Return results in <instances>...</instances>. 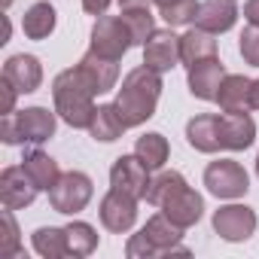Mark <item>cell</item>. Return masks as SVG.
<instances>
[{"mask_svg":"<svg viewBox=\"0 0 259 259\" xmlns=\"http://www.w3.org/2000/svg\"><path fill=\"white\" fill-rule=\"evenodd\" d=\"M67 229V253L73 259H82V256H92L98 250V232L95 226L82 223V220H73L64 226Z\"/></svg>","mask_w":259,"mask_h":259,"instance_id":"cell-27","label":"cell"},{"mask_svg":"<svg viewBox=\"0 0 259 259\" xmlns=\"http://www.w3.org/2000/svg\"><path fill=\"white\" fill-rule=\"evenodd\" d=\"M119 10H150L153 0H116Z\"/></svg>","mask_w":259,"mask_h":259,"instance_id":"cell-37","label":"cell"},{"mask_svg":"<svg viewBox=\"0 0 259 259\" xmlns=\"http://www.w3.org/2000/svg\"><path fill=\"white\" fill-rule=\"evenodd\" d=\"M180 186H186V177L180 174V171H162L159 177H153L150 180V189H147V201L153 204V207H162Z\"/></svg>","mask_w":259,"mask_h":259,"instance_id":"cell-29","label":"cell"},{"mask_svg":"<svg viewBox=\"0 0 259 259\" xmlns=\"http://www.w3.org/2000/svg\"><path fill=\"white\" fill-rule=\"evenodd\" d=\"M132 34H128L125 22L119 16H101L92 28V40H89V49L101 58H110V61H122V55L132 49Z\"/></svg>","mask_w":259,"mask_h":259,"instance_id":"cell-6","label":"cell"},{"mask_svg":"<svg viewBox=\"0 0 259 259\" xmlns=\"http://www.w3.org/2000/svg\"><path fill=\"white\" fill-rule=\"evenodd\" d=\"M135 156H138L150 171H162L165 162H168V156H171L168 138L159 135V132H150V135L138 138V144H135Z\"/></svg>","mask_w":259,"mask_h":259,"instance_id":"cell-25","label":"cell"},{"mask_svg":"<svg viewBox=\"0 0 259 259\" xmlns=\"http://www.w3.org/2000/svg\"><path fill=\"white\" fill-rule=\"evenodd\" d=\"M250 82L244 73H226L220 92H217V104L223 113H247L250 110Z\"/></svg>","mask_w":259,"mask_h":259,"instance_id":"cell-20","label":"cell"},{"mask_svg":"<svg viewBox=\"0 0 259 259\" xmlns=\"http://www.w3.org/2000/svg\"><path fill=\"white\" fill-rule=\"evenodd\" d=\"M22 168L28 171V177L34 180V186H37L40 192H49V189L58 183V177H61L58 162H55L49 153H43V150H28L25 159H22Z\"/></svg>","mask_w":259,"mask_h":259,"instance_id":"cell-21","label":"cell"},{"mask_svg":"<svg viewBox=\"0 0 259 259\" xmlns=\"http://www.w3.org/2000/svg\"><path fill=\"white\" fill-rule=\"evenodd\" d=\"M244 19L247 25H259V0H247L244 4Z\"/></svg>","mask_w":259,"mask_h":259,"instance_id":"cell-36","label":"cell"},{"mask_svg":"<svg viewBox=\"0 0 259 259\" xmlns=\"http://www.w3.org/2000/svg\"><path fill=\"white\" fill-rule=\"evenodd\" d=\"M13 116H16V125H19L22 144L40 147V144L52 141L55 125H58V113L55 110H49V107H28V110H19Z\"/></svg>","mask_w":259,"mask_h":259,"instance_id":"cell-11","label":"cell"},{"mask_svg":"<svg viewBox=\"0 0 259 259\" xmlns=\"http://www.w3.org/2000/svg\"><path fill=\"white\" fill-rule=\"evenodd\" d=\"M153 4H156L159 10H165V7H171V4H177V0H153Z\"/></svg>","mask_w":259,"mask_h":259,"instance_id":"cell-39","label":"cell"},{"mask_svg":"<svg viewBox=\"0 0 259 259\" xmlns=\"http://www.w3.org/2000/svg\"><path fill=\"white\" fill-rule=\"evenodd\" d=\"M10 4H13V0H4V10H7V7H10Z\"/></svg>","mask_w":259,"mask_h":259,"instance_id":"cell-41","label":"cell"},{"mask_svg":"<svg viewBox=\"0 0 259 259\" xmlns=\"http://www.w3.org/2000/svg\"><path fill=\"white\" fill-rule=\"evenodd\" d=\"M31 244H34V250L43 259H64V256H70L67 253V229H58V226H40L31 235Z\"/></svg>","mask_w":259,"mask_h":259,"instance_id":"cell-26","label":"cell"},{"mask_svg":"<svg viewBox=\"0 0 259 259\" xmlns=\"http://www.w3.org/2000/svg\"><path fill=\"white\" fill-rule=\"evenodd\" d=\"M159 13H162V19H165L168 28H180V25L195 22V16H198V0H177V4H171V7H165Z\"/></svg>","mask_w":259,"mask_h":259,"instance_id":"cell-31","label":"cell"},{"mask_svg":"<svg viewBox=\"0 0 259 259\" xmlns=\"http://www.w3.org/2000/svg\"><path fill=\"white\" fill-rule=\"evenodd\" d=\"M4 79H10L19 95H34L43 85V64L37 55H10L4 64Z\"/></svg>","mask_w":259,"mask_h":259,"instance_id":"cell-16","label":"cell"},{"mask_svg":"<svg viewBox=\"0 0 259 259\" xmlns=\"http://www.w3.org/2000/svg\"><path fill=\"white\" fill-rule=\"evenodd\" d=\"M110 186L113 189H122L135 198H147V189H150V168L132 153V156H119L110 168Z\"/></svg>","mask_w":259,"mask_h":259,"instance_id":"cell-9","label":"cell"},{"mask_svg":"<svg viewBox=\"0 0 259 259\" xmlns=\"http://www.w3.org/2000/svg\"><path fill=\"white\" fill-rule=\"evenodd\" d=\"M250 110H259V79L250 82Z\"/></svg>","mask_w":259,"mask_h":259,"instance_id":"cell-38","label":"cell"},{"mask_svg":"<svg viewBox=\"0 0 259 259\" xmlns=\"http://www.w3.org/2000/svg\"><path fill=\"white\" fill-rule=\"evenodd\" d=\"M58 25V13L52 4H46V0H37V4H31L22 16V31L28 40H46Z\"/></svg>","mask_w":259,"mask_h":259,"instance_id":"cell-22","label":"cell"},{"mask_svg":"<svg viewBox=\"0 0 259 259\" xmlns=\"http://www.w3.org/2000/svg\"><path fill=\"white\" fill-rule=\"evenodd\" d=\"M95 195V186H92V177L82 174V171H64L58 177V183L49 189V204L55 213H79L85 210V204L92 201Z\"/></svg>","mask_w":259,"mask_h":259,"instance_id":"cell-4","label":"cell"},{"mask_svg":"<svg viewBox=\"0 0 259 259\" xmlns=\"http://www.w3.org/2000/svg\"><path fill=\"white\" fill-rule=\"evenodd\" d=\"M138 201H141V198H135V195H128V192L110 186V192L101 198V207H98L101 226H104L107 232H113V235L132 232L135 223H138Z\"/></svg>","mask_w":259,"mask_h":259,"instance_id":"cell-7","label":"cell"},{"mask_svg":"<svg viewBox=\"0 0 259 259\" xmlns=\"http://www.w3.org/2000/svg\"><path fill=\"white\" fill-rule=\"evenodd\" d=\"M238 13L241 10H238L235 0H201L198 16H195V28L210 31V34H226L235 28Z\"/></svg>","mask_w":259,"mask_h":259,"instance_id":"cell-18","label":"cell"},{"mask_svg":"<svg viewBox=\"0 0 259 259\" xmlns=\"http://www.w3.org/2000/svg\"><path fill=\"white\" fill-rule=\"evenodd\" d=\"M217 128H220V150L229 153H241L256 141V122L250 113H220Z\"/></svg>","mask_w":259,"mask_h":259,"instance_id":"cell-13","label":"cell"},{"mask_svg":"<svg viewBox=\"0 0 259 259\" xmlns=\"http://www.w3.org/2000/svg\"><path fill=\"white\" fill-rule=\"evenodd\" d=\"M159 210H162L171 223H177L180 229H189V226H195V223L201 220V213H204V198L186 183V186H180Z\"/></svg>","mask_w":259,"mask_h":259,"instance_id":"cell-15","label":"cell"},{"mask_svg":"<svg viewBox=\"0 0 259 259\" xmlns=\"http://www.w3.org/2000/svg\"><path fill=\"white\" fill-rule=\"evenodd\" d=\"M213 232L229 244H241L256 232V210L247 204H223L213 210Z\"/></svg>","mask_w":259,"mask_h":259,"instance_id":"cell-8","label":"cell"},{"mask_svg":"<svg viewBox=\"0 0 259 259\" xmlns=\"http://www.w3.org/2000/svg\"><path fill=\"white\" fill-rule=\"evenodd\" d=\"M0 141H4L7 147H19L22 144V135H19V125H16L13 113H7L4 122H0Z\"/></svg>","mask_w":259,"mask_h":259,"instance_id":"cell-33","label":"cell"},{"mask_svg":"<svg viewBox=\"0 0 259 259\" xmlns=\"http://www.w3.org/2000/svg\"><path fill=\"white\" fill-rule=\"evenodd\" d=\"M183 232L177 223H171L165 213H153L147 226L128 238L125 256L128 259H159V256H189V247H183Z\"/></svg>","mask_w":259,"mask_h":259,"instance_id":"cell-3","label":"cell"},{"mask_svg":"<svg viewBox=\"0 0 259 259\" xmlns=\"http://www.w3.org/2000/svg\"><path fill=\"white\" fill-rule=\"evenodd\" d=\"M16 98H19V89L10 82V79H0V113H16Z\"/></svg>","mask_w":259,"mask_h":259,"instance_id":"cell-34","label":"cell"},{"mask_svg":"<svg viewBox=\"0 0 259 259\" xmlns=\"http://www.w3.org/2000/svg\"><path fill=\"white\" fill-rule=\"evenodd\" d=\"M76 70L85 76V82L92 85L95 95H107V92L116 89V79H119V61L101 58V55H95V52L89 49V52L79 58Z\"/></svg>","mask_w":259,"mask_h":259,"instance_id":"cell-17","label":"cell"},{"mask_svg":"<svg viewBox=\"0 0 259 259\" xmlns=\"http://www.w3.org/2000/svg\"><path fill=\"white\" fill-rule=\"evenodd\" d=\"M0 256H22V238H19V223L13 217L10 207H4V213H0Z\"/></svg>","mask_w":259,"mask_h":259,"instance_id":"cell-30","label":"cell"},{"mask_svg":"<svg viewBox=\"0 0 259 259\" xmlns=\"http://www.w3.org/2000/svg\"><path fill=\"white\" fill-rule=\"evenodd\" d=\"M113 4V0H82V10L89 13V16H95V19H101L104 13H107V7Z\"/></svg>","mask_w":259,"mask_h":259,"instance_id":"cell-35","label":"cell"},{"mask_svg":"<svg viewBox=\"0 0 259 259\" xmlns=\"http://www.w3.org/2000/svg\"><path fill=\"white\" fill-rule=\"evenodd\" d=\"M37 186L34 180L28 177V171L22 165H10L0 174V204L10 207V210H22V207H31L34 198H37Z\"/></svg>","mask_w":259,"mask_h":259,"instance_id":"cell-10","label":"cell"},{"mask_svg":"<svg viewBox=\"0 0 259 259\" xmlns=\"http://www.w3.org/2000/svg\"><path fill=\"white\" fill-rule=\"evenodd\" d=\"M95 92L92 85L85 82V76L73 67L61 70L55 79H52V101H55V113L61 122H67L70 128H85L89 132V125H92V116L98 110L95 104Z\"/></svg>","mask_w":259,"mask_h":259,"instance_id":"cell-2","label":"cell"},{"mask_svg":"<svg viewBox=\"0 0 259 259\" xmlns=\"http://www.w3.org/2000/svg\"><path fill=\"white\" fill-rule=\"evenodd\" d=\"M226 79V64L220 58H204L192 67H186V82L192 98L198 101H217V92Z\"/></svg>","mask_w":259,"mask_h":259,"instance_id":"cell-14","label":"cell"},{"mask_svg":"<svg viewBox=\"0 0 259 259\" xmlns=\"http://www.w3.org/2000/svg\"><path fill=\"white\" fill-rule=\"evenodd\" d=\"M119 19L125 22V28H128V34H132V43L135 46H144L153 37V31H156L153 10H122Z\"/></svg>","mask_w":259,"mask_h":259,"instance_id":"cell-28","label":"cell"},{"mask_svg":"<svg viewBox=\"0 0 259 259\" xmlns=\"http://www.w3.org/2000/svg\"><path fill=\"white\" fill-rule=\"evenodd\" d=\"M122 132H128V128H125L116 104H98V110L92 116V125H89V135L101 144H113V141L122 138Z\"/></svg>","mask_w":259,"mask_h":259,"instance_id":"cell-24","label":"cell"},{"mask_svg":"<svg viewBox=\"0 0 259 259\" xmlns=\"http://www.w3.org/2000/svg\"><path fill=\"white\" fill-rule=\"evenodd\" d=\"M220 113H198L186 122V141L195 153H220V128H217Z\"/></svg>","mask_w":259,"mask_h":259,"instance_id":"cell-19","label":"cell"},{"mask_svg":"<svg viewBox=\"0 0 259 259\" xmlns=\"http://www.w3.org/2000/svg\"><path fill=\"white\" fill-rule=\"evenodd\" d=\"M256 177H259V156H256Z\"/></svg>","mask_w":259,"mask_h":259,"instance_id":"cell-40","label":"cell"},{"mask_svg":"<svg viewBox=\"0 0 259 259\" xmlns=\"http://www.w3.org/2000/svg\"><path fill=\"white\" fill-rule=\"evenodd\" d=\"M144 64L159 73L174 70L180 64V37L171 28H156L153 37L144 43Z\"/></svg>","mask_w":259,"mask_h":259,"instance_id":"cell-12","label":"cell"},{"mask_svg":"<svg viewBox=\"0 0 259 259\" xmlns=\"http://www.w3.org/2000/svg\"><path fill=\"white\" fill-rule=\"evenodd\" d=\"M204 186L210 195L217 198H226V201H235V198H244L247 189H250V177L247 171L232 162V159H217L204 168Z\"/></svg>","mask_w":259,"mask_h":259,"instance_id":"cell-5","label":"cell"},{"mask_svg":"<svg viewBox=\"0 0 259 259\" xmlns=\"http://www.w3.org/2000/svg\"><path fill=\"white\" fill-rule=\"evenodd\" d=\"M159 98H162V73L141 64V67L125 73L122 89L116 92L113 104H116L125 128H138V125H144L147 119L156 116Z\"/></svg>","mask_w":259,"mask_h":259,"instance_id":"cell-1","label":"cell"},{"mask_svg":"<svg viewBox=\"0 0 259 259\" xmlns=\"http://www.w3.org/2000/svg\"><path fill=\"white\" fill-rule=\"evenodd\" d=\"M204 58H217V40L210 31H201V28H189L183 37H180V61L186 67L204 61Z\"/></svg>","mask_w":259,"mask_h":259,"instance_id":"cell-23","label":"cell"},{"mask_svg":"<svg viewBox=\"0 0 259 259\" xmlns=\"http://www.w3.org/2000/svg\"><path fill=\"white\" fill-rule=\"evenodd\" d=\"M238 52L247 64L259 67V25H247L241 40H238Z\"/></svg>","mask_w":259,"mask_h":259,"instance_id":"cell-32","label":"cell"}]
</instances>
